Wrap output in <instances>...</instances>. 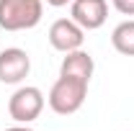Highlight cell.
<instances>
[{
  "label": "cell",
  "mask_w": 134,
  "mask_h": 131,
  "mask_svg": "<svg viewBox=\"0 0 134 131\" xmlns=\"http://www.w3.org/2000/svg\"><path fill=\"white\" fill-rule=\"evenodd\" d=\"M44 16V0H0V28L29 31Z\"/></svg>",
  "instance_id": "6da1fadb"
},
{
  "label": "cell",
  "mask_w": 134,
  "mask_h": 131,
  "mask_svg": "<svg viewBox=\"0 0 134 131\" xmlns=\"http://www.w3.org/2000/svg\"><path fill=\"white\" fill-rule=\"evenodd\" d=\"M85 98H88V82L59 75V80L52 85L47 100H49V108L57 116H72L83 108Z\"/></svg>",
  "instance_id": "7a4b0ae2"
},
{
  "label": "cell",
  "mask_w": 134,
  "mask_h": 131,
  "mask_svg": "<svg viewBox=\"0 0 134 131\" xmlns=\"http://www.w3.org/2000/svg\"><path fill=\"white\" fill-rule=\"evenodd\" d=\"M44 103L47 100H44V93L39 87L23 85V87H18L16 93L10 95V100H8V113H10V118L16 123H31V121H36L41 116Z\"/></svg>",
  "instance_id": "3957f363"
},
{
  "label": "cell",
  "mask_w": 134,
  "mask_h": 131,
  "mask_svg": "<svg viewBox=\"0 0 134 131\" xmlns=\"http://www.w3.org/2000/svg\"><path fill=\"white\" fill-rule=\"evenodd\" d=\"M31 72V57L26 49L8 46L0 51V82L5 85H21Z\"/></svg>",
  "instance_id": "277c9868"
},
{
  "label": "cell",
  "mask_w": 134,
  "mask_h": 131,
  "mask_svg": "<svg viewBox=\"0 0 134 131\" xmlns=\"http://www.w3.org/2000/svg\"><path fill=\"white\" fill-rule=\"evenodd\" d=\"M70 16L83 31H96L108 18V3L106 0H72Z\"/></svg>",
  "instance_id": "5b68a950"
},
{
  "label": "cell",
  "mask_w": 134,
  "mask_h": 131,
  "mask_svg": "<svg viewBox=\"0 0 134 131\" xmlns=\"http://www.w3.org/2000/svg\"><path fill=\"white\" fill-rule=\"evenodd\" d=\"M83 41H85V31L72 18H59L49 26V44L62 54L83 49Z\"/></svg>",
  "instance_id": "8992f818"
},
{
  "label": "cell",
  "mask_w": 134,
  "mask_h": 131,
  "mask_svg": "<svg viewBox=\"0 0 134 131\" xmlns=\"http://www.w3.org/2000/svg\"><path fill=\"white\" fill-rule=\"evenodd\" d=\"M93 69H96L93 57H90L88 51H83V49H75V51H67L65 54V59H62V64H59V75H65V77H77V80L90 82Z\"/></svg>",
  "instance_id": "52a82bcc"
},
{
  "label": "cell",
  "mask_w": 134,
  "mask_h": 131,
  "mask_svg": "<svg viewBox=\"0 0 134 131\" xmlns=\"http://www.w3.org/2000/svg\"><path fill=\"white\" fill-rule=\"evenodd\" d=\"M111 44H114V49L119 54H124V57H134V18L129 21H121L114 33H111Z\"/></svg>",
  "instance_id": "ba28073f"
},
{
  "label": "cell",
  "mask_w": 134,
  "mask_h": 131,
  "mask_svg": "<svg viewBox=\"0 0 134 131\" xmlns=\"http://www.w3.org/2000/svg\"><path fill=\"white\" fill-rule=\"evenodd\" d=\"M111 5L121 16H134V0H111Z\"/></svg>",
  "instance_id": "9c48e42d"
},
{
  "label": "cell",
  "mask_w": 134,
  "mask_h": 131,
  "mask_svg": "<svg viewBox=\"0 0 134 131\" xmlns=\"http://www.w3.org/2000/svg\"><path fill=\"white\" fill-rule=\"evenodd\" d=\"M47 5H52V8H62V5H67V3H72V0H44Z\"/></svg>",
  "instance_id": "30bf717a"
},
{
  "label": "cell",
  "mask_w": 134,
  "mask_h": 131,
  "mask_svg": "<svg viewBox=\"0 0 134 131\" xmlns=\"http://www.w3.org/2000/svg\"><path fill=\"white\" fill-rule=\"evenodd\" d=\"M5 131H34L29 123H16V126H10V129H5Z\"/></svg>",
  "instance_id": "8fae6325"
}]
</instances>
